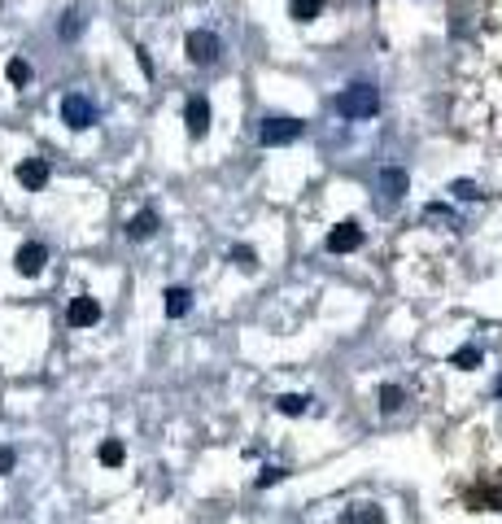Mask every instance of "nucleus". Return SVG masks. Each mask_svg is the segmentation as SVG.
<instances>
[{"label":"nucleus","instance_id":"1","mask_svg":"<svg viewBox=\"0 0 502 524\" xmlns=\"http://www.w3.org/2000/svg\"><path fill=\"white\" fill-rule=\"evenodd\" d=\"M375 110H380V88L375 83H349L337 96V114L341 118H371Z\"/></svg>","mask_w":502,"mask_h":524},{"label":"nucleus","instance_id":"2","mask_svg":"<svg viewBox=\"0 0 502 524\" xmlns=\"http://www.w3.org/2000/svg\"><path fill=\"white\" fill-rule=\"evenodd\" d=\"M301 132H306V122H301V118L275 114V118H262L258 140H262L267 149H280V144H293V140H301Z\"/></svg>","mask_w":502,"mask_h":524},{"label":"nucleus","instance_id":"3","mask_svg":"<svg viewBox=\"0 0 502 524\" xmlns=\"http://www.w3.org/2000/svg\"><path fill=\"white\" fill-rule=\"evenodd\" d=\"M62 122H66V127H74V132H88L92 122H96V105L88 101V96L70 92V96H62Z\"/></svg>","mask_w":502,"mask_h":524},{"label":"nucleus","instance_id":"4","mask_svg":"<svg viewBox=\"0 0 502 524\" xmlns=\"http://www.w3.org/2000/svg\"><path fill=\"white\" fill-rule=\"evenodd\" d=\"M184 53H188V62H192V66H210V62H218L223 44H218V35H214V31H192V35L184 40Z\"/></svg>","mask_w":502,"mask_h":524},{"label":"nucleus","instance_id":"5","mask_svg":"<svg viewBox=\"0 0 502 524\" xmlns=\"http://www.w3.org/2000/svg\"><path fill=\"white\" fill-rule=\"evenodd\" d=\"M44 262H48V249L40 245V240H27V245H22L18 249V254H13V267H18V276H40V271H44Z\"/></svg>","mask_w":502,"mask_h":524},{"label":"nucleus","instance_id":"6","mask_svg":"<svg viewBox=\"0 0 502 524\" xmlns=\"http://www.w3.org/2000/svg\"><path fill=\"white\" fill-rule=\"evenodd\" d=\"M363 245V228H358V223H337V228L328 232V249H332V254H354V249Z\"/></svg>","mask_w":502,"mask_h":524},{"label":"nucleus","instance_id":"7","mask_svg":"<svg viewBox=\"0 0 502 524\" xmlns=\"http://www.w3.org/2000/svg\"><path fill=\"white\" fill-rule=\"evenodd\" d=\"M184 122H188V136L192 140H201V136L210 132V101H206V96H192V101H188Z\"/></svg>","mask_w":502,"mask_h":524},{"label":"nucleus","instance_id":"8","mask_svg":"<svg viewBox=\"0 0 502 524\" xmlns=\"http://www.w3.org/2000/svg\"><path fill=\"white\" fill-rule=\"evenodd\" d=\"M18 184H22V188H31V192H40V188L48 184V162H44V158H27V162H18Z\"/></svg>","mask_w":502,"mask_h":524},{"label":"nucleus","instance_id":"9","mask_svg":"<svg viewBox=\"0 0 502 524\" xmlns=\"http://www.w3.org/2000/svg\"><path fill=\"white\" fill-rule=\"evenodd\" d=\"M66 319L74 323V328H92V323L100 319V302H96V297H74L70 310H66Z\"/></svg>","mask_w":502,"mask_h":524},{"label":"nucleus","instance_id":"10","mask_svg":"<svg viewBox=\"0 0 502 524\" xmlns=\"http://www.w3.org/2000/svg\"><path fill=\"white\" fill-rule=\"evenodd\" d=\"M380 192H385V202H397V197L407 192V170H402V166H385L380 170Z\"/></svg>","mask_w":502,"mask_h":524},{"label":"nucleus","instance_id":"11","mask_svg":"<svg viewBox=\"0 0 502 524\" xmlns=\"http://www.w3.org/2000/svg\"><path fill=\"white\" fill-rule=\"evenodd\" d=\"M188 306H192V293H188V289H180V284L166 289V315H170V319H184Z\"/></svg>","mask_w":502,"mask_h":524},{"label":"nucleus","instance_id":"12","mask_svg":"<svg viewBox=\"0 0 502 524\" xmlns=\"http://www.w3.org/2000/svg\"><path fill=\"white\" fill-rule=\"evenodd\" d=\"M153 232H158V214H153V210H140V214L127 223V236H132V240H144V236H153Z\"/></svg>","mask_w":502,"mask_h":524},{"label":"nucleus","instance_id":"13","mask_svg":"<svg viewBox=\"0 0 502 524\" xmlns=\"http://www.w3.org/2000/svg\"><path fill=\"white\" fill-rule=\"evenodd\" d=\"M450 363H455V367H463V371H476V367L485 363V354H481V345H459V349H455V359H450Z\"/></svg>","mask_w":502,"mask_h":524},{"label":"nucleus","instance_id":"14","mask_svg":"<svg viewBox=\"0 0 502 524\" xmlns=\"http://www.w3.org/2000/svg\"><path fill=\"white\" fill-rule=\"evenodd\" d=\"M402 407H407V393H402V385H385V389H380V411H385V415H397Z\"/></svg>","mask_w":502,"mask_h":524},{"label":"nucleus","instance_id":"15","mask_svg":"<svg viewBox=\"0 0 502 524\" xmlns=\"http://www.w3.org/2000/svg\"><path fill=\"white\" fill-rule=\"evenodd\" d=\"M96 455H100V463H105V467H118L122 459H127V450H122V441H118V437L100 441V450H96Z\"/></svg>","mask_w":502,"mask_h":524},{"label":"nucleus","instance_id":"16","mask_svg":"<svg viewBox=\"0 0 502 524\" xmlns=\"http://www.w3.org/2000/svg\"><path fill=\"white\" fill-rule=\"evenodd\" d=\"M288 13H293L297 22H315V18L323 13V0H293V5H288Z\"/></svg>","mask_w":502,"mask_h":524},{"label":"nucleus","instance_id":"17","mask_svg":"<svg viewBox=\"0 0 502 524\" xmlns=\"http://www.w3.org/2000/svg\"><path fill=\"white\" fill-rule=\"evenodd\" d=\"M5 74H9V83H13V88H27V83H31V62H22V57H9Z\"/></svg>","mask_w":502,"mask_h":524},{"label":"nucleus","instance_id":"18","mask_svg":"<svg viewBox=\"0 0 502 524\" xmlns=\"http://www.w3.org/2000/svg\"><path fill=\"white\" fill-rule=\"evenodd\" d=\"M79 31H83V13H79V9H70V13L62 18L57 35H62V40H79Z\"/></svg>","mask_w":502,"mask_h":524},{"label":"nucleus","instance_id":"19","mask_svg":"<svg viewBox=\"0 0 502 524\" xmlns=\"http://www.w3.org/2000/svg\"><path fill=\"white\" fill-rule=\"evenodd\" d=\"M275 407H280V415H301V411L310 407V397H306V393H284Z\"/></svg>","mask_w":502,"mask_h":524},{"label":"nucleus","instance_id":"20","mask_svg":"<svg viewBox=\"0 0 502 524\" xmlns=\"http://www.w3.org/2000/svg\"><path fill=\"white\" fill-rule=\"evenodd\" d=\"M450 192H455L459 197V202H481V184H472V180H455V188H450Z\"/></svg>","mask_w":502,"mask_h":524},{"label":"nucleus","instance_id":"21","mask_svg":"<svg viewBox=\"0 0 502 524\" xmlns=\"http://www.w3.org/2000/svg\"><path fill=\"white\" fill-rule=\"evenodd\" d=\"M228 258H232V262H236L240 271H254V267H258V258H254V249H249V245H236Z\"/></svg>","mask_w":502,"mask_h":524},{"label":"nucleus","instance_id":"22","mask_svg":"<svg viewBox=\"0 0 502 524\" xmlns=\"http://www.w3.org/2000/svg\"><path fill=\"white\" fill-rule=\"evenodd\" d=\"M354 524H385V511L380 507H363V511H354Z\"/></svg>","mask_w":502,"mask_h":524},{"label":"nucleus","instance_id":"23","mask_svg":"<svg viewBox=\"0 0 502 524\" xmlns=\"http://www.w3.org/2000/svg\"><path fill=\"white\" fill-rule=\"evenodd\" d=\"M275 481H284V467H262V472H258V489H267V485H275Z\"/></svg>","mask_w":502,"mask_h":524},{"label":"nucleus","instance_id":"24","mask_svg":"<svg viewBox=\"0 0 502 524\" xmlns=\"http://www.w3.org/2000/svg\"><path fill=\"white\" fill-rule=\"evenodd\" d=\"M13 463H18V455L9 450V446H0V477H9V472H13Z\"/></svg>","mask_w":502,"mask_h":524},{"label":"nucleus","instance_id":"25","mask_svg":"<svg viewBox=\"0 0 502 524\" xmlns=\"http://www.w3.org/2000/svg\"><path fill=\"white\" fill-rule=\"evenodd\" d=\"M424 214H428V219H455V214H450V206H441V202H433V206H424Z\"/></svg>","mask_w":502,"mask_h":524},{"label":"nucleus","instance_id":"26","mask_svg":"<svg viewBox=\"0 0 502 524\" xmlns=\"http://www.w3.org/2000/svg\"><path fill=\"white\" fill-rule=\"evenodd\" d=\"M498 393H502V380H498Z\"/></svg>","mask_w":502,"mask_h":524}]
</instances>
